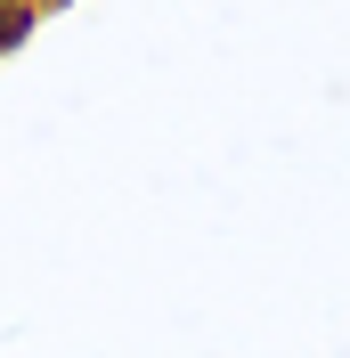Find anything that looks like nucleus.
<instances>
[{
    "instance_id": "f257e3e1",
    "label": "nucleus",
    "mask_w": 350,
    "mask_h": 358,
    "mask_svg": "<svg viewBox=\"0 0 350 358\" xmlns=\"http://www.w3.org/2000/svg\"><path fill=\"white\" fill-rule=\"evenodd\" d=\"M33 24H41V0H0V57H17L33 41Z\"/></svg>"
},
{
    "instance_id": "f03ea898",
    "label": "nucleus",
    "mask_w": 350,
    "mask_h": 358,
    "mask_svg": "<svg viewBox=\"0 0 350 358\" xmlns=\"http://www.w3.org/2000/svg\"><path fill=\"white\" fill-rule=\"evenodd\" d=\"M49 8H74V0H41V17H49Z\"/></svg>"
}]
</instances>
